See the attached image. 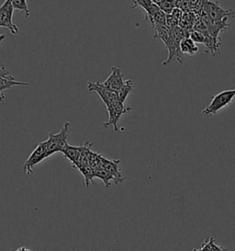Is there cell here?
<instances>
[{"instance_id": "5", "label": "cell", "mask_w": 235, "mask_h": 251, "mask_svg": "<svg viewBox=\"0 0 235 251\" xmlns=\"http://www.w3.org/2000/svg\"><path fill=\"white\" fill-rule=\"evenodd\" d=\"M107 110L109 112V121H108V123H104L103 126L105 128H109L111 126L113 127L114 131L118 132V122L119 121V119L123 114L132 111V108L126 107L124 103L115 101V102L110 104V106H108Z\"/></svg>"}, {"instance_id": "16", "label": "cell", "mask_w": 235, "mask_h": 251, "mask_svg": "<svg viewBox=\"0 0 235 251\" xmlns=\"http://www.w3.org/2000/svg\"><path fill=\"white\" fill-rule=\"evenodd\" d=\"M154 30V38H157L161 40L162 42L165 45L168 41L169 35H170V29L166 26L165 23H156L153 25Z\"/></svg>"}, {"instance_id": "1", "label": "cell", "mask_w": 235, "mask_h": 251, "mask_svg": "<svg viewBox=\"0 0 235 251\" xmlns=\"http://www.w3.org/2000/svg\"><path fill=\"white\" fill-rule=\"evenodd\" d=\"M185 38H189V31L185 30L177 26L174 29H170V35L165 46L168 50V58L162 63L163 67H166L172 62L177 61L182 64V52L180 50V43Z\"/></svg>"}, {"instance_id": "27", "label": "cell", "mask_w": 235, "mask_h": 251, "mask_svg": "<svg viewBox=\"0 0 235 251\" xmlns=\"http://www.w3.org/2000/svg\"><path fill=\"white\" fill-rule=\"evenodd\" d=\"M165 24H166V26L168 27L169 29H174V28H176V27L178 26L179 23L176 21L173 16L169 14V15H166Z\"/></svg>"}, {"instance_id": "13", "label": "cell", "mask_w": 235, "mask_h": 251, "mask_svg": "<svg viewBox=\"0 0 235 251\" xmlns=\"http://www.w3.org/2000/svg\"><path fill=\"white\" fill-rule=\"evenodd\" d=\"M28 82L17 81L13 75H7V76H0V102L5 100V96L3 95V91L6 89H10L15 86H29Z\"/></svg>"}, {"instance_id": "32", "label": "cell", "mask_w": 235, "mask_h": 251, "mask_svg": "<svg viewBox=\"0 0 235 251\" xmlns=\"http://www.w3.org/2000/svg\"><path fill=\"white\" fill-rule=\"evenodd\" d=\"M194 251H198L197 250H194Z\"/></svg>"}, {"instance_id": "21", "label": "cell", "mask_w": 235, "mask_h": 251, "mask_svg": "<svg viewBox=\"0 0 235 251\" xmlns=\"http://www.w3.org/2000/svg\"><path fill=\"white\" fill-rule=\"evenodd\" d=\"M78 170L80 171L81 174L85 177V182H86L87 187H88L91 183L92 184L94 183L93 179L95 178V170L92 167H90L89 165H87V166L81 167L78 169Z\"/></svg>"}, {"instance_id": "6", "label": "cell", "mask_w": 235, "mask_h": 251, "mask_svg": "<svg viewBox=\"0 0 235 251\" xmlns=\"http://www.w3.org/2000/svg\"><path fill=\"white\" fill-rule=\"evenodd\" d=\"M13 11L14 9L10 1L6 0L0 8V27L6 28L15 36L19 33V28L13 23Z\"/></svg>"}, {"instance_id": "7", "label": "cell", "mask_w": 235, "mask_h": 251, "mask_svg": "<svg viewBox=\"0 0 235 251\" xmlns=\"http://www.w3.org/2000/svg\"><path fill=\"white\" fill-rule=\"evenodd\" d=\"M48 158L47 150L45 148L44 142L40 143L37 148L33 150V152L30 154L29 158L26 160V162L23 165V171L27 175L33 174V168L37 166L39 163L44 161V159Z\"/></svg>"}, {"instance_id": "9", "label": "cell", "mask_w": 235, "mask_h": 251, "mask_svg": "<svg viewBox=\"0 0 235 251\" xmlns=\"http://www.w3.org/2000/svg\"><path fill=\"white\" fill-rule=\"evenodd\" d=\"M204 22H205L209 33L215 38L216 40L221 41L220 39V33L224 30H228V28L232 25V23H229V18H225L219 22H212L210 19H208L205 15L199 16Z\"/></svg>"}, {"instance_id": "4", "label": "cell", "mask_w": 235, "mask_h": 251, "mask_svg": "<svg viewBox=\"0 0 235 251\" xmlns=\"http://www.w3.org/2000/svg\"><path fill=\"white\" fill-rule=\"evenodd\" d=\"M205 15L212 22H219L230 16L235 15V11L232 9H223L219 5V3L212 0H206L204 7L200 15Z\"/></svg>"}, {"instance_id": "14", "label": "cell", "mask_w": 235, "mask_h": 251, "mask_svg": "<svg viewBox=\"0 0 235 251\" xmlns=\"http://www.w3.org/2000/svg\"><path fill=\"white\" fill-rule=\"evenodd\" d=\"M220 44L221 41L216 40L211 34H208L205 36V42L203 45H205V52L210 53L212 56H215L220 53Z\"/></svg>"}, {"instance_id": "19", "label": "cell", "mask_w": 235, "mask_h": 251, "mask_svg": "<svg viewBox=\"0 0 235 251\" xmlns=\"http://www.w3.org/2000/svg\"><path fill=\"white\" fill-rule=\"evenodd\" d=\"M132 87H133V85H132V80L131 79L124 82V85L116 92L117 93V100L118 102L124 103L127 97L129 96V94L132 90Z\"/></svg>"}, {"instance_id": "24", "label": "cell", "mask_w": 235, "mask_h": 251, "mask_svg": "<svg viewBox=\"0 0 235 251\" xmlns=\"http://www.w3.org/2000/svg\"><path fill=\"white\" fill-rule=\"evenodd\" d=\"M101 154L95 153L91 150L89 157H88V164L90 167H92L94 170H97L101 168Z\"/></svg>"}, {"instance_id": "8", "label": "cell", "mask_w": 235, "mask_h": 251, "mask_svg": "<svg viewBox=\"0 0 235 251\" xmlns=\"http://www.w3.org/2000/svg\"><path fill=\"white\" fill-rule=\"evenodd\" d=\"M88 91L89 92H95L100 97L106 107L110 106V104L118 101L117 93L110 89H107L102 83L99 82H88Z\"/></svg>"}, {"instance_id": "10", "label": "cell", "mask_w": 235, "mask_h": 251, "mask_svg": "<svg viewBox=\"0 0 235 251\" xmlns=\"http://www.w3.org/2000/svg\"><path fill=\"white\" fill-rule=\"evenodd\" d=\"M119 159L110 160L101 156V167L106 171H108L111 176L115 178V184H119L124 180V177H122L121 170L119 169Z\"/></svg>"}, {"instance_id": "30", "label": "cell", "mask_w": 235, "mask_h": 251, "mask_svg": "<svg viewBox=\"0 0 235 251\" xmlns=\"http://www.w3.org/2000/svg\"><path fill=\"white\" fill-rule=\"evenodd\" d=\"M6 39V36L4 34H0V44Z\"/></svg>"}, {"instance_id": "25", "label": "cell", "mask_w": 235, "mask_h": 251, "mask_svg": "<svg viewBox=\"0 0 235 251\" xmlns=\"http://www.w3.org/2000/svg\"><path fill=\"white\" fill-rule=\"evenodd\" d=\"M163 12H164L166 15L172 13V11L175 8V5L173 0H162L161 2L157 5Z\"/></svg>"}, {"instance_id": "2", "label": "cell", "mask_w": 235, "mask_h": 251, "mask_svg": "<svg viewBox=\"0 0 235 251\" xmlns=\"http://www.w3.org/2000/svg\"><path fill=\"white\" fill-rule=\"evenodd\" d=\"M69 127H70V124L66 122L59 133H50L48 136V139L44 141L45 148L47 150L48 157H50L55 153H62L63 149L66 148L67 145V136L69 132Z\"/></svg>"}, {"instance_id": "18", "label": "cell", "mask_w": 235, "mask_h": 251, "mask_svg": "<svg viewBox=\"0 0 235 251\" xmlns=\"http://www.w3.org/2000/svg\"><path fill=\"white\" fill-rule=\"evenodd\" d=\"M180 50L184 54L195 55L199 49L190 38H185L180 43Z\"/></svg>"}, {"instance_id": "29", "label": "cell", "mask_w": 235, "mask_h": 251, "mask_svg": "<svg viewBox=\"0 0 235 251\" xmlns=\"http://www.w3.org/2000/svg\"><path fill=\"white\" fill-rule=\"evenodd\" d=\"M31 251L29 249H27V248H25V247H22V248H20V249H18L17 251Z\"/></svg>"}, {"instance_id": "3", "label": "cell", "mask_w": 235, "mask_h": 251, "mask_svg": "<svg viewBox=\"0 0 235 251\" xmlns=\"http://www.w3.org/2000/svg\"><path fill=\"white\" fill-rule=\"evenodd\" d=\"M235 98V89L221 91L217 95L212 97L211 103L202 111V114L205 116L216 114L218 111L232 103Z\"/></svg>"}, {"instance_id": "22", "label": "cell", "mask_w": 235, "mask_h": 251, "mask_svg": "<svg viewBox=\"0 0 235 251\" xmlns=\"http://www.w3.org/2000/svg\"><path fill=\"white\" fill-rule=\"evenodd\" d=\"M14 10H20L25 13V17L29 16V7L27 4V0H9Z\"/></svg>"}, {"instance_id": "23", "label": "cell", "mask_w": 235, "mask_h": 251, "mask_svg": "<svg viewBox=\"0 0 235 251\" xmlns=\"http://www.w3.org/2000/svg\"><path fill=\"white\" fill-rule=\"evenodd\" d=\"M198 251V250H197ZM226 251V249H223L221 247H219L215 239H213L212 237H211L209 240H207L205 243L202 244V247L200 248V250L198 251Z\"/></svg>"}, {"instance_id": "15", "label": "cell", "mask_w": 235, "mask_h": 251, "mask_svg": "<svg viewBox=\"0 0 235 251\" xmlns=\"http://www.w3.org/2000/svg\"><path fill=\"white\" fill-rule=\"evenodd\" d=\"M81 151H82V146H80V147H73V146H69L67 144L66 148L63 149L62 154L66 158L69 159L71 163L73 164V166H74L79 159Z\"/></svg>"}, {"instance_id": "12", "label": "cell", "mask_w": 235, "mask_h": 251, "mask_svg": "<svg viewBox=\"0 0 235 251\" xmlns=\"http://www.w3.org/2000/svg\"><path fill=\"white\" fill-rule=\"evenodd\" d=\"M144 11H145V21L151 23L152 26L156 23H161V24L165 23L166 14L163 12L156 4L153 3Z\"/></svg>"}, {"instance_id": "31", "label": "cell", "mask_w": 235, "mask_h": 251, "mask_svg": "<svg viewBox=\"0 0 235 251\" xmlns=\"http://www.w3.org/2000/svg\"><path fill=\"white\" fill-rule=\"evenodd\" d=\"M152 1H153V3H154V4L158 5V4L161 2L162 0H152Z\"/></svg>"}, {"instance_id": "28", "label": "cell", "mask_w": 235, "mask_h": 251, "mask_svg": "<svg viewBox=\"0 0 235 251\" xmlns=\"http://www.w3.org/2000/svg\"><path fill=\"white\" fill-rule=\"evenodd\" d=\"M171 15L173 16L176 21L179 23L182 20V18H183L184 11L182 9H180V8H175L174 10L172 11Z\"/></svg>"}, {"instance_id": "20", "label": "cell", "mask_w": 235, "mask_h": 251, "mask_svg": "<svg viewBox=\"0 0 235 251\" xmlns=\"http://www.w3.org/2000/svg\"><path fill=\"white\" fill-rule=\"evenodd\" d=\"M95 177L101 179L103 182H104L106 188H110V185H111V181H114V183H115V178H114V177L111 176L108 171L104 170L102 167L95 170Z\"/></svg>"}, {"instance_id": "11", "label": "cell", "mask_w": 235, "mask_h": 251, "mask_svg": "<svg viewBox=\"0 0 235 251\" xmlns=\"http://www.w3.org/2000/svg\"><path fill=\"white\" fill-rule=\"evenodd\" d=\"M123 80V74L121 70L118 67H112L111 68V74L110 76L106 79V81L103 82L102 84L107 88L112 91L117 92L118 89L124 85Z\"/></svg>"}, {"instance_id": "17", "label": "cell", "mask_w": 235, "mask_h": 251, "mask_svg": "<svg viewBox=\"0 0 235 251\" xmlns=\"http://www.w3.org/2000/svg\"><path fill=\"white\" fill-rule=\"evenodd\" d=\"M92 146H93V144L89 143V142H86L84 145H82V151H81L79 159H78L76 164L73 166V168L78 170L81 167L89 165L88 164V157H89V154L91 152V147Z\"/></svg>"}, {"instance_id": "26", "label": "cell", "mask_w": 235, "mask_h": 251, "mask_svg": "<svg viewBox=\"0 0 235 251\" xmlns=\"http://www.w3.org/2000/svg\"><path fill=\"white\" fill-rule=\"evenodd\" d=\"M189 38L195 44H204L205 35L198 32L197 30H192L189 31Z\"/></svg>"}]
</instances>
